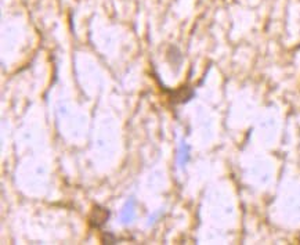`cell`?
I'll return each instance as SVG.
<instances>
[{
	"mask_svg": "<svg viewBox=\"0 0 300 245\" xmlns=\"http://www.w3.org/2000/svg\"><path fill=\"white\" fill-rule=\"evenodd\" d=\"M108 217H110V211L108 209L95 205L93 211H91V215H90V224L93 227H101L107 223Z\"/></svg>",
	"mask_w": 300,
	"mask_h": 245,
	"instance_id": "cell-1",
	"label": "cell"
},
{
	"mask_svg": "<svg viewBox=\"0 0 300 245\" xmlns=\"http://www.w3.org/2000/svg\"><path fill=\"white\" fill-rule=\"evenodd\" d=\"M136 200L134 198H130V200L126 202L123 211H122V215H120V220L123 224H127V223H132L133 219H134V215H136Z\"/></svg>",
	"mask_w": 300,
	"mask_h": 245,
	"instance_id": "cell-2",
	"label": "cell"
},
{
	"mask_svg": "<svg viewBox=\"0 0 300 245\" xmlns=\"http://www.w3.org/2000/svg\"><path fill=\"white\" fill-rule=\"evenodd\" d=\"M188 158H190V147L181 141L180 144V149H179V155H177V161H179V165L183 168L185 163L188 162Z\"/></svg>",
	"mask_w": 300,
	"mask_h": 245,
	"instance_id": "cell-3",
	"label": "cell"
}]
</instances>
